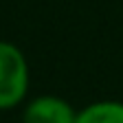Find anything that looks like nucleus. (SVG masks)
Listing matches in <instances>:
<instances>
[{"mask_svg": "<svg viewBox=\"0 0 123 123\" xmlns=\"http://www.w3.org/2000/svg\"><path fill=\"white\" fill-rule=\"evenodd\" d=\"M75 123H123V101L99 99L77 110Z\"/></svg>", "mask_w": 123, "mask_h": 123, "instance_id": "obj_3", "label": "nucleus"}, {"mask_svg": "<svg viewBox=\"0 0 123 123\" xmlns=\"http://www.w3.org/2000/svg\"><path fill=\"white\" fill-rule=\"evenodd\" d=\"M31 88V68L24 51L9 40H0V112L20 108Z\"/></svg>", "mask_w": 123, "mask_h": 123, "instance_id": "obj_1", "label": "nucleus"}, {"mask_svg": "<svg viewBox=\"0 0 123 123\" xmlns=\"http://www.w3.org/2000/svg\"><path fill=\"white\" fill-rule=\"evenodd\" d=\"M77 110L59 95H37L22 103V123H75Z\"/></svg>", "mask_w": 123, "mask_h": 123, "instance_id": "obj_2", "label": "nucleus"}]
</instances>
